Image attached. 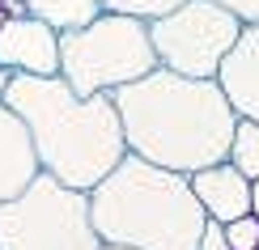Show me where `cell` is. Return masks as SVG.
Returning <instances> with one entry per match:
<instances>
[{"label":"cell","mask_w":259,"mask_h":250,"mask_svg":"<svg viewBox=\"0 0 259 250\" xmlns=\"http://www.w3.org/2000/svg\"><path fill=\"white\" fill-rule=\"evenodd\" d=\"M127 153L149 166L196 174L230 157L238 115L217 81H196L153 68L111 93Z\"/></svg>","instance_id":"obj_1"},{"label":"cell","mask_w":259,"mask_h":250,"mask_svg":"<svg viewBox=\"0 0 259 250\" xmlns=\"http://www.w3.org/2000/svg\"><path fill=\"white\" fill-rule=\"evenodd\" d=\"M0 102L30 132L38 170L90 195L123 161V127L111 93L77 97L64 77H9Z\"/></svg>","instance_id":"obj_2"},{"label":"cell","mask_w":259,"mask_h":250,"mask_svg":"<svg viewBox=\"0 0 259 250\" xmlns=\"http://www.w3.org/2000/svg\"><path fill=\"white\" fill-rule=\"evenodd\" d=\"M90 221L102 246L123 250H196L204 216L187 174L149 166L132 153L90 191Z\"/></svg>","instance_id":"obj_3"},{"label":"cell","mask_w":259,"mask_h":250,"mask_svg":"<svg viewBox=\"0 0 259 250\" xmlns=\"http://www.w3.org/2000/svg\"><path fill=\"white\" fill-rule=\"evenodd\" d=\"M157 68L153 42H149V21L102 13L90 26L60 34V77L77 97L115 93L123 85Z\"/></svg>","instance_id":"obj_4"},{"label":"cell","mask_w":259,"mask_h":250,"mask_svg":"<svg viewBox=\"0 0 259 250\" xmlns=\"http://www.w3.org/2000/svg\"><path fill=\"white\" fill-rule=\"evenodd\" d=\"M0 250H102L90 195L38 170L21 195L0 204Z\"/></svg>","instance_id":"obj_5"},{"label":"cell","mask_w":259,"mask_h":250,"mask_svg":"<svg viewBox=\"0 0 259 250\" xmlns=\"http://www.w3.org/2000/svg\"><path fill=\"white\" fill-rule=\"evenodd\" d=\"M238 34H242V21L212 0H187L175 13L149 21L157 68L196 81H217V68L238 42Z\"/></svg>","instance_id":"obj_6"},{"label":"cell","mask_w":259,"mask_h":250,"mask_svg":"<svg viewBox=\"0 0 259 250\" xmlns=\"http://www.w3.org/2000/svg\"><path fill=\"white\" fill-rule=\"evenodd\" d=\"M0 68L13 77H60V34L34 17H9L0 30Z\"/></svg>","instance_id":"obj_7"},{"label":"cell","mask_w":259,"mask_h":250,"mask_svg":"<svg viewBox=\"0 0 259 250\" xmlns=\"http://www.w3.org/2000/svg\"><path fill=\"white\" fill-rule=\"evenodd\" d=\"M217 85L238 119L259 123V26H242L238 42L217 68Z\"/></svg>","instance_id":"obj_8"},{"label":"cell","mask_w":259,"mask_h":250,"mask_svg":"<svg viewBox=\"0 0 259 250\" xmlns=\"http://www.w3.org/2000/svg\"><path fill=\"white\" fill-rule=\"evenodd\" d=\"M187 178H191V191H196V199H200V208H204L208 221L230 225V221H238V216L251 212V178H242L230 161L196 170Z\"/></svg>","instance_id":"obj_9"},{"label":"cell","mask_w":259,"mask_h":250,"mask_svg":"<svg viewBox=\"0 0 259 250\" xmlns=\"http://www.w3.org/2000/svg\"><path fill=\"white\" fill-rule=\"evenodd\" d=\"M34 174H38V157H34L26 123L0 102V204L21 195L34 182Z\"/></svg>","instance_id":"obj_10"},{"label":"cell","mask_w":259,"mask_h":250,"mask_svg":"<svg viewBox=\"0 0 259 250\" xmlns=\"http://www.w3.org/2000/svg\"><path fill=\"white\" fill-rule=\"evenodd\" d=\"M102 0H26V17L51 26L56 34H68V30L90 26L94 17H102Z\"/></svg>","instance_id":"obj_11"},{"label":"cell","mask_w":259,"mask_h":250,"mask_svg":"<svg viewBox=\"0 0 259 250\" xmlns=\"http://www.w3.org/2000/svg\"><path fill=\"white\" fill-rule=\"evenodd\" d=\"M230 161L234 170L242 174V178H259V123L251 119H238V127H234V140H230Z\"/></svg>","instance_id":"obj_12"},{"label":"cell","mask_w":259,"mask_h":250,"mask_svg":"<svg viewBox=\"0 0 259 250\" xmlns=\"http://www.w3.org/2000/svg\"><path fill=\"white\" fill-rule=\"evenodd\" d=\"M179 5H187V0H102L106 13H123V17H136V21H157V17L175 13Z\"/></svg>","instance_id":"obj_13"},{"label":"cell","mask_w":259,"mask_h":250,"mask_svg":"<svg viewBox=\"0 0 259 250\" xmlns=\"http://www.w3.org/2000/svg\"><path fill=\"white\" fill-rule=\"evenodd\" d=\"M221 229H225V246L230 250H255L259 246V221L251 212L238 216V221H230V225H221Z\"/></svg>","instance_id":"obj_14"},{"label":"cell","mask_w":259,"mask_h":250,"mask_svg":"<svg viewBox=\"0 0 259 250\" xmlns=\"http://www.w3.org/2000/svg\"><path fill=\"white\" fill-rule=\"evenodd\" d=\"M212 5L230 9V13L238 17L242 26H259V0H212Z\"/></svg>","instance_id":"obj_15"},{"label":"cell","mask_w":259,"mask_h":250,"mask_svg":"<svg viewBox=\"0 0 259 250\" xmlns=\"http://www.w3.org/2000/svg\"><path fill=\"white\" fill-rule=\"evenodd\" d=\"M196 250H230V246H225V229H221V221H208V225H204V233H200Z\"/></svg>","instance_id":"obj_16"},{"label":"cell","mask_w":259,"mask_h":250,"mask_svg":"<svg viewBox=\"0 0 259 250\" xmlns=\"http://www.w3.org/2000/svg\"><path fill=\"white\" fill-rule=\"evenodd\" d=\"M0 9H5L9 17H26V0H0Z\"/></svg>","instance_id":"obj_17"},{"label":"cell","mask_w":259,"mask_h":250,"mask_svg":"<svg viewBox=\"0 0 259 250\" xmlns=\"http://www.w3.org/2000/svg\"><path fill=\"white\" fill-rule=\"evenodd\" d=\"M251 216H255V221H259V178L251 182Z\"/></svg>","instance_id":"obj_18"},{"label":"cell","mask_w":259,"mask_h":250,"mask_svg":"<svg viewBox=\"0 0 259 250\" xmlns=\"http://www.w3.org/2000/svg\"><path fill=\"white\" fill-rule=\"evenodd\" d=\"M9 77H13V72H5V68H0V93H5V85H9Z\"/></svg>","instance_id":"obj_19"},{"label":"cell","mask_w":259,"mask_h":250,"mask_svg":"<svg viewBox=\"0 0 259 250\" xmlns=\"http://www.w3.org/2000/svg\"><path fill=\"white\" fill-rule=\"evenodd\" d=\"M5 21H9V13H5V9H0V30H5Z\"/></svg>","instance_id":"obj_20"},{"label":"cell","mask_w":259,"mask_h":250,"mask_svg":"<svg viewBox=\"0 0 259 250\" xmlns=\"http://www.w3.org/2000/svg\"><path fill=\"white\" fill-rule=\"evenodd\" d=\"M102 250H123V246H102Z\"/></svg>","instance_id":"obj_21"}]
</instances>
